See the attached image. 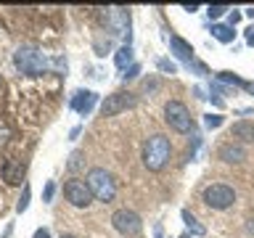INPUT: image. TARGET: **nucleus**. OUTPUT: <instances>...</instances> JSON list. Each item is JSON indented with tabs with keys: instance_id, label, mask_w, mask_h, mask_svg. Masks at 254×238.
Listing matches in <instances>:
<instances>
[{
	"instance_id": "f257e3e1",
	"label": "nucleus",
	"mask_w": 254,
	"mask_h": 238,
	"mask_svg": "<svg viewBox=\"0 0 254 238\" xmlns=\"http://www.w3.org/2000/svg\"><path fill=\"white\" fill-rule=\"evenodd\" d=\"M170 154H172L170 138H164V135H151L146 140V146H143V164H146L151 172H159L167 162H170Z\"/></svg>"
},
{
	"instance_id": "f03ea898",
	"label": "nucleus",
	"mask_w": 254,
	"mask_h": 238,
	"mask_svg": "<svg viewBox=\"0 0 254 238\" xmlns=\"http://www.w3.org/2000/svg\"><path fill=\"white\" fill-rule=\"evenodd\" d=\"M13 63H16V69H19L21 74H29V77L43 74V71L51 66L48 56H45L43 51H37V48H32V45L19 48V51L13 53Z\"/></svg>"
},
{
	"instance_id": "7ed1b4c3",
	"label": "nucleus",
	"mask_w": 254,
	"mask_h": 238,
	"mask_svg": "<svg viewBox=\"0 0 254 238\" xmlns=\"http://www.w3.org/2000/svg\"><path fill=\"white\" fill-rule=\"evenodd\" d=\"M87 188H90L93 198H98V201H103V204H109L117 193L114 178H111L103 167H93V170L87 172Z\"/></svg>"
},
{
	"instance_id": "20e7f679",
	"label": "nucleus",
	"mask_w": 254,
	"mask_h": 238,
	"mask_svg": "<svg viewBox=\"0 0 254 238\" xmlns=\"http://www.w3.org/2000/svg\"><path fill=\"white\" fill-rule=\"evenodd\" d=\"M201 201L209 209H228V206L236 204V190L230 185H225V182H212V185L204 188Z\"/></svg>"
},
{
	"instance_id": "39448f33",
	"label": "nucleus",
	"mask_w": 254,
	"mask_h": 238,
	"mask_svg": "<svg viewBox=\"0 0 254 238\" xmlns=\"http://www.w3.org/2000/svg\"><path fill=\"white\" fill-rule=\"evenodd\" d=\"M164 119H167V124L172 127L175 132H190L193 130V119H190V111L186 103H180V101H170L164 106Z\"/></svg>"
},
{
	"instance_id": "423d86ee",
	"label": "nucleus",
	"mask_w": 254,
	"mask_h": 238,
	"mask_svg": "<svg viewBox=\"0 0 254 238\" xmlns=\"http://www.w3.org/2000/svg\"><path fill=\"white\" fill-rule=\"evenodd\" d=\"M64 196H66V201L71 206H77V209H82L93 201V193L90 188H87V180H66L64 182Z\"/></svg>"
},
{
	"instance_id": "0eeeda50",
	"label": "nucleus",
	"mask_w": 254,
	"mask_h": 238,
	"mask_svg": "<svg viewBox=\"0 0 254 238\" xmlns=\"http://www.w3.org/2000/svg\"><path fill=\"white\" fill-rule=\"evenodd\" d=\"M111 222H114V228L119 230L122 236H140V230H143V222L140 217L135 214L132 209H117L114 214H111Z\"/></svg>"
},
{
	"instance_id": "6e6552de",
	"label": "nucleus",
	"mask_w": 254,
	"mask_h": 238,
	"mask_svg": "<svg viewBox=\"0 0 254 238\" xmlns=\"http://www.w3.org/2000/svg\"><path fill=\"white\" fill-rule=\"evenodd\" d=\"M132 106H135V95L119 90V93L106 95V101L101 103V111H103V117H117V114H122V111L132 109Z\"/></svg>"
},
{
	"instance_id": "1a4fd4ad",
	"label": "nucleus",
	"mask_w": 254,
	"mask_h": 238,
	"mask_svg": "<svg viewBox=\"0 0 254 238\" xmlns=\"http://www.w3.org/2000/svg\"><path fill=\"white\" fill-rule=\"evenodd\" d=\"M98 103V95H95L93 90H77L74 95H71V109L77 111V114H90L93 106Z\"/></svg>"
},
{
	"instance_id": "9d476101",
	"label": "nucleus",
	"mask_w": 254,
	"mask_h": 238,
	"mask_svg": "<svg viewBox=\"0 0 254 238\" xmlns=\"http://www.w3.org/2000/svg\"><path fill=\"white\" fill-rule=\"evenodd\" d=\"M217 156L225 164H241L244 159H246V148L241 146V143H225V146L217 151Z\"/></svg>"
},
{
	"instance_id": "9b49d317",
	"label": "nucleus",
	"mask_w": 254,
	"mask_h": 238,
	"mask_svg": "<svg viewBox=\"0 0 254 238\" xmlns=\"http://www.w3.org/2000/svg\"><path fill=\"white\" fill-rule=\"evenodd\" d=\"M0 172H3V180L8 182V185H19L21 178H24V164L16 162V159H5Z\"/></svg>"
},
{
	"instance_id": "f8f14e48",
	"label": "nucleus",
	"mask_w": 254,
	"mask_h": 238,
	"mask_svg": "<svg viewBox=\"0 0 254 238\" xmlns=\"http://www.w3.org/2000/svg\"><path fill=\"white\" fill-rule=\"evenodd\" d=\"M170 48H172V53L178 56L180 61H186V63H193V45L186 43L183 37H170Z\"/></svg>"
},
{
	"instance_id": "ddd939ff",
	"label": "nucleus",
	"mask_w": 254,
	"mask_h": 238,
	"mask_svg": "<svg viewBox=\"0 0 254 238\" xmlns=\"http://www.w3.org/2000/svg\"><path fill=\"white\" fill-rule=\"evenodd\" d=\"M230 132H233L238 140H244V143H254V122L241 119V122H236L233 127H230Z\"/></svg>"
},
{
	"instance_id": "4468645a",
	"label": "nucleus",
	"mask_w": 254,
	"mask_h": 238,
	"mask_svg": "<svg viewBox=\"0 0 254 238\" xmlns=\"http://www.w3.org/2000/svg\"><path fill=\"white\" fill-rule=\"evenodd\" d=\"M212 37L220 40V43H233L236 32H233L230 24H212Z\"/></svg>"
},
{
	"instance_id": "2eb2a0df",
	"label": "nucleus",
	"mask_w": 254,
	"mask_h": 238,
	"mask_svg": "<svg viewBox=\"0 0 254 238\" xmlns=\"http://www.w3.org/2000/svg\"><path fill=\"white\" fill-rule=\"evenodd\" d=\"M183 222H186V228L190 230V236H204V233H206V228H204L188 209H183Z\"/></svg>"
},
{
	"instance_id": "dca6fc26",
	"label": "nucleus",
	"mask_w": 254,
	"mask_h": 238,
	"mask_svg": "<svg viewBox=\"0 0 254 238\" xmlns=\"http://www.w3.org/2000/svg\"><path fill=\"white\" fill-rule=\"evenodd\" d=\"M114 63H117L119 69H130V66H132V48H130V45L119 48L117 56H114Z\"/></svg>"
},
{
	"instance_id": "f3484780",
	"label": "nucleus",
	"mask_w": 254,
	"mask_h": 238,
	"mask_svg": "<svg viewBox=\"0 0 254 238\" xmlns=\"http://www.w3.org/2000/svg\"><path fill=\"white\" fill-rule=\"evenodd\" d=\"M217 79H220V82H228V85H238V87H246V82H244V79H238L236 74H230V71H220V74H217Z\"/></svg>"
},
{
	"instance_id": "a211bd4d",
	"label": "nucleus",
	"mask_w": 254,
	"mask_h": 238,
	"mask_svg": "<svg viewBox=\"0 0 254 238\" xmlns=\"http://www.w3.org/2000/svg\"><path fill=\"white\" fill-rule=\"evenodd\" d=\"M29 193H32V190H29V185H24V190H21V198H19V204H16V212H27V206H29Z\"/></svg>"
},
{
	"instance_id": "6ab92c4d",
	"label": "nucleus",
	"mask_w": 254,
	"mask_h": 238,
	"mask_svg": "<svg viewBox=\"0 0 254 238\" xmlns=\"http://www.w3.org/2000/svg\"><path fill=\"white\" fill-rule=\"evenodd\" d=\"M222 122H225V119H222L220 114H206V117H204V124L209 127V130H214V127H220Z\"/></svg>"
},
{
	"instance_id": "aec40b11",
	"label": "nucleus",
	"mask_w": 254,
	"mask_h": 238,
	"mask_svg": "<svg viewBox=\"0 0 254 238\" xmlns=\"http://www.w3.org/2000/svg\"><path fill=\"white\" fill-rule=\"evenodd\" d=\"M225 11H230L228 5H209V8H206V13H209V19H220V16L225 13Z\"/></svg>"
},
{
	"instance_id": "412c9836",
	"label": "nucleus",
	"mask_w": 254,
	"mask_h": 238,
	"mask_svg": "<svg viewBox=\"0 0 254 238\" xmlns=\"http://www.w3.org/2000/svg\"><path fill=\"white\" fill-rule=\"evenodd\" d=\"M140 74V63H132L130 69H127V74H125V82H130V79H135Z\"/></svg>"
},
{
	"instance_id": "4be33fe9",
	"label": "nucleus",
	"mask_w": 254,
	"mask_h": 238,
	"mask_svg": "<svg viewBox=\"0 0 254 238\" xmlns=\"http://www.w3.org/2000/svg\"><path fill=\"white\" fill-rule=\"evenodd\" d=\"M159 69H162L164 74H175V63H172V61H167V59L159 61Z\"/></svg>"
},
{
	"instance_id": "5701e85b",
	"label": "nucleus",
	"mask_w": 254,
	"mask_h": 238,
	"mask_svg": "<svg viewBox=\"0 0 254 238\" xmlns=\"http://www.w3.org/2000/svg\"><path fill=\"white\" fill-rule=\"evenodd\" d=\"M53 190H56V182L48 180V185H45V190H43V198H45V201H51V198H53Z\"/></svg>"
},
{
	"instance_id": "b1692460",
	"label": "nucleus",
	"mask_w": 254,
	"mask_h": 238,
	"mask_svg": "<svg viewBox=\"0 0 254 238\" xmlns=\"http://www.w3.org/2000/svg\"><path fill=\"white\" fill-rule=\"evenodd\" d=\"M79 159H82V154H79V151H74V154H71V159H69V170H77V167L82 164Z\"/></svg>"
},
{
	"instance_id": "393cba45",
	"label": "nucleus",
	"mask_w": 254,
	"mask_h": 238,
	"mask_svg": "<svg viewBox=\"0 0 254 238\" xmlns=\"http://www.w3.org/2000/svg\"><path fill=\"white\" fill-rule=\"evenodd\" d=\"M5 140H8V127L0 122V146H5Z\"/></svg>"
},
{
	"instance_id": "a878e982",
	"label": "nucleus",
	"mask_w": 254,
	"mask_h": 238,
	"mask_svg": "<svg viewBox=\"0 0 254 238\" xmlns=\"http://www.w3.org/2000/svg\"><path fill=\"white\" fill-rule=\"evenodd\" d=\"M32 238H51V230L48 228H40V230H35V236Z\"/></svg>"
},
{
	"instance_id": "bb28decb",
	"label": "nucleus",
	"mask_w": 254,
	"mask_h": 238,
	"mask_svg": "<svg viewBox=\"0 0 254 238\" xmlns=\"http://www.w3.org/2000/svg\"><path fill=\"white\" fill-rule=\"evenodd\" d=\"M238 21H241V13H238V11H233V13H230V27H236Z\"/></svg>"
},
{
	"instance_id": "cd10ccee",
	"label": "nucleus",
	"mask_w": 254,
	"mask_h": 238,
	"mask_svg": "<svg viewBox=\"0 0 254 238\" xmlns=\"http://www.w3.org/2000/svg\"><path fill=\"white\" fill-rule=\"evenodd\" d=\"M246 43L254 45V27H252V29H246Z\"/></svg>"
},
{
	"instance_id": "c85d7f7f",
	"label": "nucleus",
	"mask_w": 254,
	"mask_h": 238,
	"mask_svg": "<svg viewBox=\"0 0 254 238\" xmlns=\"http://www.w3.org/2000/svg\"><path fill=\"white\" fill-rule=\"evenodd\" d=\"M246 90H249V93L254 95V82H246Z\"/></svg>"
},
{
	"instance_id": "c756f323",
	"label": "nucleus",
	"mask_w": 254,
	"mask_h": 238,
	"mask_svg": "<svg viewBox=\"0 0 254 238\" xmlns=\"http://www.w3.org/2000/svg\"><path fill=\"white\" fill-rule=\"evenodd\" d=\"M180 238H193V236H180Z\"/></svg>"
},
{
	"instance_id": "7c9ffc66",
	"label": "nucleus",
	"mask_w": 254,
	"mask_h": 238,
	"mask_svg": "<svg viewBox=\"0 0 254 238\" xmlns=\"http://www.w3.org/2000/svg\"><path fill=\"white\" fill-rule=\"evenodd\" d=\"M61 238H74V236H61Z\"/></svg>"
}]
</instances>
